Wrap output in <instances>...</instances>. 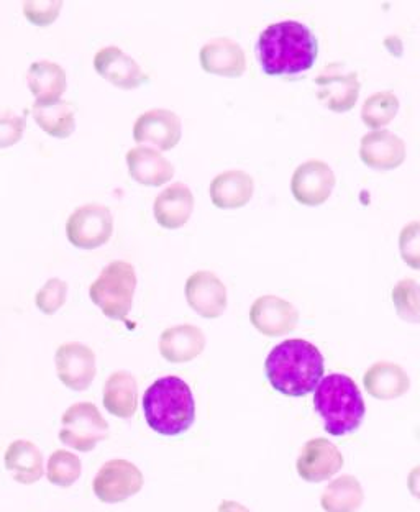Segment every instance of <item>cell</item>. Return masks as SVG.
<instances>
[{
	"mask_svg": "<svg viewBox=\"0 0 420 512\" xmlns=\"http://www.w3.org/2000/svg\"><path fill=\"white\" fill-rule=\"evenodd\" d=\"M63 5L61 0H30L23 2V15L28 22L37 27H48L58 20Z\"/></svg>",
	"mask_w": 420,
	"mask_h": 512,
	"instance_id": "obj_33",
	"label": "cell"
},
{
	"mask_svg": "<svg viewBox=\"0 0 420 512\" xmlns=\"http://www.w3.org/2000/svg\"><path fill=\"white\" fill-rule=\"evenodd\" d=\"M399 112V99L391 91L376 92L366 99L361 109V119L373 132L391 124Z\"/></svg>",
	"mask_w": 420,
	"mask_h": 512,
	"instance_id": "obj_29",
	"label": "cell"
},
{
	"mask_svg": "<svg viewBox=\"0 0 420 512\" xmlns=\"http://www.w3.org/2000/svg\"><path fill=\"white\" fill-rule=\"evenodd\" d=\"M250 322L266 337H283L296 329L299 312L291 302L268 294L253 302L250 309Z\"/></svg>",
	"mask_w": 420,
	"mask_h": 512,
	"instance_id": "obj_13",
	"label": "cell"
},
{
	"mask_svg": "<svg viewBox=\"0 0 420 512\" xmlns=\"http://www.w3.org/2000/svg\"><path fill=\"white\" fill-rule=\"evenodd\" d=\"M399 250L409 268L420 270V222H411L401 230Z\"/></svg>",
	"mask_w": 420,
	"mask_h": 512,
	"instance_id": "obj_34",
	"label": "cell"
},
{
	"mask_svg": "<svg viewBox=\"0 0 420 512\" xmlns=\"http://www.w3.org/2000/svg\"><path fill=\"white\" fill-rule=\"evenodd\" d=\"M137 289V273L128 261H112L89 288V298L112 320H127Z\"/></svg>",
	"mask_w": 420,
	"mask_h": 512,
	"instance_id": "obj_5",
	"label": "cell"
},
{
	"mask_svg": "<svg viewBox=\"0 0 420 512\" xmlns=\"http://www.w3.org/2000/svg\"><path fill=\"white\" fill-rule=\"evenodd\" d=\"M183 135L181 119L166 109H151L138 117L133 127V140L138 145H155L161 151L173 150Z\"/></svg>",
	"mask_w": 420,
	"mask_h": 512,
	"instance_id": "obj_12",
	"label": "cell"
},
{
	"mask_svg": "<svg viewBox=\"0 0 420 512\" xmlns=\"http://www.w3.org/2000/svg\"><path fill=\"white\" fill-rule=\"evenodd\" d=\"M4 465L20 485H35L45 475L43 453L30 440H15L7 447Z\"/></svg>",
	"mask_w": 420,
	"mask_h": 512,
	"instance_id": "obj_23",
	"label": "cell"
},
{
	"mask_svg": "<svg viewBox=\"0 0 420 512\" xmlns=\"http://www.w3.org/2000/svg\"><path fill=\"white\" fill-rule=\"evenodd\" d=\"M253 192H255V181L245 171H225L210 183V199L219 209L245 207L252 201Z\"/></svg>",
	"mask_w": 420,
	"mask_h": 512,
	"instance_id": "obj_24",
	"label": "cell"
},
{
	"mask_svg": "<svg viewBox=\"0 0 420 512\" xmlns=\"http://www.w3.org/2000/svg\"><path fill=\"white\" fill-rule=\"evenodd\" d=\"M265 371L266 378L278 393L289 398H302L314 393L324 380V357L319 348L307 340H284L266 358Z\"/></svg>",
	"mask_w": 420,
	"mask_h": 512,
	"instance_id": "obj_2",
	"label": "cell"
},
{
	"mask_svg": "<svg viewBox=\"0 0 420 512\" xmlns=\"http://www.w3.org/2000/svg\"><path fill=\"white\" fill-rule=\"evenodd\" d=\"M396 314L409 324H420V284L414 279L399 281L393 289Z\"/></svg>",
	"mask_w": 420,
	"mask_h": 512,
	"instance_id": "obj_31",
	"label": "cell"
},
{
	"mask_svg": "<svg viewBox=\"0 0 420 512\" xmlns=\"http://www.w3.org/2000/svg\"><path fill=\"white\" fill-rule=\"evenodd\" d=\"M32 115L38 127L50 137L64 140L76 130V110L69 102H56L50 107L33 106Z\"/></svg>",
	"mask_w": 420,
	"mask_h": 512,
	"instance_id": "obj_28",
	"label": "cell"
},
{
	"mask_svg": "<svg viewBox=\"0 0 420 512\" xmlns=\"http://www.w3.org/2000/svg\"><path fill=\"white\" fill-rule=\"evenodd\" d=\"M360 158L373 170H396L406 160V143L389 130L366 133L361 138Z\"/></svg>",
	"mask_w": 420,
	"mask_h": 512,
	"instance_id": "obj_17",
	"label": "cell"
},
{
	"mask_svg": "<svg viewBox=\"0 0 420 512\" xmlns=\"http://www.w3.org/2000/svg\"><path fill=\"white\" fill-rule=\"evenodd\" d=\"M194 211V196L183 183H174L155 199V219L166 230L181 229L188 224Z\"/></svg>",
	"mask_w": 420,
	"mask_h": 512,
	"instance_id": "obj_21",
	"label": "cell"
},
{
	"mask_svg": "<svg viewBox=\"0 0 420 512\" xmlns=\"http://www.w3.org/2000/svg\"><path fill=\"white\" fill-rule=\"evenodd\" d=\"M342 467V453L332 442L325 439L309 440L302 447L296 463L297 473L307 483L330 480Z\"/></svg>",
	"mask_w": 420,
	"mask_h": 512,
	"instance_id": "obj_16",
	"label": "cell"
},
{
	"mask_svg": "<svg viewBox=\"0 0 420 512\" xmlns=\"http://www.w3.org/2000/svg\"><path fill=\"white\" fill-rule=\"evenodd\" d=\"M256 51L263 73L296 76L314 66L319 55V42L304 23L284 20L261 32Z\"/></svg>",
	"mask_w": 420,
	"mask_h": 512,
	"instance_id": "obj_1",
	"label": "cell"
},
{
	"mask_svg": "<svg viewBox=\"0 0 420 512\" xmlns=\"http://www.w3.org/2000/svg\"><path fill=\"white\" fill-rule=\"evenodd\" d=\"M56 375L71 391H86L96 378V353L84 343L60 345L55 355Z\"/></svg>",
	"mask_w": 420,
	"mask_h": 512,
	"instance_id": "obj_10",
	"label": "cell"
},
{
	"mask_svg": "<svg viewBox=\"0 0 420 512\" xmlns=\"http://www.w3.org/2000/svg\"><path fill=\"white\" fill-rule=\"evenodd\" d=\"M143 414L156 434L176 437L196 421V403L191 388L178 376H165L143 394Z\"/></svg>",
	"mask_w": 420,
	"mask_h": 512,
	"instance_id": "obj_3",
	"label": "cell"
},
{
	"mask_svg": "<svg viewBox=\"0 0 420 512\" xmlns=\"http://www.w3.org/2000/svg\"><path fill=\"white\" fill-rule=\"evenodd\" d=\"M94 69L105 81L124 91H132L148 83V76L142 66L117 46H105L97 51Z\"/></svg>",
	"mask_w": 420,
	"mask_h": 512,
	"instance_id": "obj_14",
	"label": "cell"
},
{
	"mask_svg": "<svg viewBox=\"0 0 420 512\" xmlns=\"http://www.w3.org/2000/svg\"><path fill=\"white\" fill-rule=\"evenodd\" d=\"M45 468L48 481L60 488H71L83 475V463L78 455L63 448L51 453Z\"/></svg>",
	"mask_w": 420,
	"mask_h": 512,
	"instance_id": "obj_30",
	"label": "cell"
},
{
	"mask_svg": "<svg viewBox=\"0 0 420 512\" xmlns=\"http://www.w3.org/2000/svg\"><path fill=\"white\" fill-rule=\"evenodd\" d=\"M127 166L133 181L150 188L163 186L174 176V166L160 151L150 147H137L128 151Z\"/></svg>",
	"mask_w": 420,
	"mask_h": 512,
	"instance_id": "obj_22",
	"label": "cell"
},
{
	"mask_svg": "<svg viewBox=\"0 0 420 512\" xmlns=\"http://www.w3.org/2000/svg\"><path fill=\"white\" fill-rule=\"evenodd\" d=\"M27 83L35 97V107H50L61 101L68 79L60 64L40 60L28 69Z\"/></svg>",
	"mask_w": 420,
	"mask_h": 512,
	"instance_id": "obj_20",
	"label": "cell"
},
{
	"mask_svg": "<svg viewBox=\"0 0 420 512\" xmlns=\"http://www.w3.org/2000/svg\"><path fill=\"white\" fill-rule=\"evenodd\" d=\"M314 407L330 435L352 434L365 419L366 406L357 383L347 375L325 376L314 391Z\"/></svg>",
	"mask_w": 420,
	"mask_h": 512,
	"instance_id": "obj_4",
	"label": "cell"
},
{
	"mask_svg": "<svg viewBox=\"0 0 420 512\" xmlns=\"http://www.w3.org/2000/svg\"><path fill=\"white\" fill-rule=\"evenodd\" d=\"M219 512H252L247 506H243V504L237 503V501H229V499H225L222 501L219 506Z\"/></svg>",
	"mask_w": 420,
	"mask_h": 512,
	"instance_id": "obj_37",
	"label": "cell"
},
{
	"mask_svg": "<svg viewBox=\"0 0 420 512\" xmlns=\"http://www.w3.org/2000/svg\"><path fill=\"white\" fill-rule=\"evenodd\" d=\"M206 348V335L196 325L169 327L160 337V353L166 362L189 363L196 360Z\"/></svg>",
	"mask_w": 420,
	"mask_h": 512,
	"instance_id": "obj_19",
	"label": "cell"
},
{
	"mask_svg": "<svg viewBox=\"0 0 420 512\" xmlns=\"http://www.w3.org/2000/svg\"><path fill=\"white\" fill-rule=\"evenodd\" d=\"M335 188V173L325 161L309 160L297 166L291 192L302 206L317 207L329 201Z\"/></svg>",
	"mask_w": 420,
	"mask_h": 512,
	"instance_id": "obj_11",
	"label": "cell"
},
{
	"mask_svg": "<svg viewBox=\"0 0 420 512\" xmlns=\"http://www.w3.org/2000/svg\"><path fill=\"white\" fill-rule=\"evenodd\" d=\"M145 478L135 463L124 458H114L97 471L92 490L97 499L105 504L124 503L142 491Z\"/></svg>",
	"mask_w": 420,
	"mask_h": 512,
	"instance_id": "obj_8",
	"label": "cell"
},
{
	"mask_svg": "<svg viewBox=\"0 0 420 512\" xmlns=\"http://www.w3.org/2000/svg\"><path fill=\"white\" fill-rule=\"evenodd\" d=\"M114 234V215L102 204H86L69 215L66 235L71 245L81 250L104 247Z\"/></svg>",
	"mask_w": 420,
	"mask_h": 512,
	"instance_id": "obj_7",
	"label": "cell"
},
{
	"mask_svg": "<svg viewBox=\"0 0 420 512\" xmlns=\"http://www.w3.org/2000/svg\"><path fill=\"white\" fill-rule=\"evenodd\" d=\"M407 488L411 491L412 496L420 501V465L412 468L411 473L407 476Z\"/></svg>",
	"mask_w": 420,
	"mask_h": 512,
	"instance_id": "obj_36",
	"label": "cell"
},
{
	"mask_svg": "<svg viewBox=\"0 0 420 512\" xmlns=\"http://www.w3.org/2000/svg\"><path fill=\"white\" fill-rule=\"evenodd\" d=\"M186 299L204 319H217L227 309V288L212 271H196L186 281Z\"/></svg>",
	"mask_w": 420,
	"mask_h": 512,
	"instance_id": "obj_15",
	"label": "cell"
},
{
	"mask_svg": "<svg viewBox=\"0 0 420 512\" xmlns=\"http://www.w3.org/2000/svg\"><path fill=\"white\" fill-rule=\"evenodd\" d=\"M365 501L360 481L353 475L338 476L325 488L320 504L327 512H357Z\"/></svg>",
	"mask_w": 420,
	"mask_h": 512,
	"instance_id": "obj_27",
	"label": "cell"
},
{
	"mask_svg": "<svg viewBox=\"0 0 420 512\" xmlns=\"http://www.w3.org/2000/svg\"><path fill=\"white\" fill-rule=\"evenodd\" d=\"M317 99L327 109L343 114L357 106L360 96V79L357 71H347L342 64H332L315 78Z\"/></svg>",
	"mask_w": 420,
	"mask_h": 512,
	"instance_id": "obj_9",
	"label": "cell"
},
{
	"mask_svg": "<svg viewBox=\"0 0 420 512\" xmlns=\"http://www.w3.org/2000/svg\"><path fill=\"white\" fill-rule=\"evenodd\" d=\"M201 66L206 73L224 78H240L247 71V58L242 46L230 38H214L202 46L199 53Z\"/></svg>",
	"mask_w": 420,
	"mask_h": 512,
	"instance_id": "obj_18",
	"label": "cell"
},
{
	"mask_svg": "<svg viewBox=\"0 0 420 512\" xmlns=\"http://www.w3.org/2000/svg\"><path fill=\"white\" fill-rule=\"evenodd\" d=\"M66 298H68V284L64 283L63 279L50 278L38 291L35 304L43 314L53 316L66 304Z\"/></svg>",
	"mask_w": 420,
	"mask_h": 512,
	"instance_id": "obj_32",
	"label": "cell"
},
{
	"mask_svg": "<svg viewBox=\"0 0 420 512\" xmlns=\"http://www.w3.org/2000/svg\"><path fill=\"white\" fill-rule=\"evenodd\" d=\"M109 437V422L105 421L99 407L92 403L69 406L61 417V444L76 452H92Z\"/></svg>",
	"mask_w": 420,
	"mask_h": 512,
	"instance_id": "obj_6",
	"label": "cell"
},
{
	"mask_svg": "<svg viewBox=\"0 0 420 512\" xmlns=\"http://www.w3.org/2000/svg\"><path fill=\"white\" fill-rule=\"evenodd\" d=\"M366 391L379 401L401 398L411 388V380L402 366L391 362H378L366 371L363 378Z\"/></svg>",
	"mask_w": 420,
	"mask_h": 512,
	"instance_id": "obj_26",
	"label": "cell"
},
{
	"mask_svg": "<svg viewBox=\"0 0 420 512\" xmlns=\"http://www.w3.org/2000/svg\"><path fill=\"white\" fill-rule=\"evenodd\" d=\"M25 119L10 110L0 112V148H10L22 140Z\"/></svg>",
	"mask_w": 420,
	"mask_h": 512,
	"instance_id": "obj_35",
	"label": "cell"
},
{
	"mask_svg": "<svg viewBox=\"0 0 420 512\" xmlns=\"http://www.w3.org/2000/svg\"><path fill=\"white\" fill-rule=\"evenodd\" d=\"M105 411L119 419H132L138 409V383L128 371H115L104 384Z\"/></svg>",
	"mask_w": 420,
	"mask_h": 512,
	"instance_id": "obj_25",
	"label": "cell"
}]
</instances>
